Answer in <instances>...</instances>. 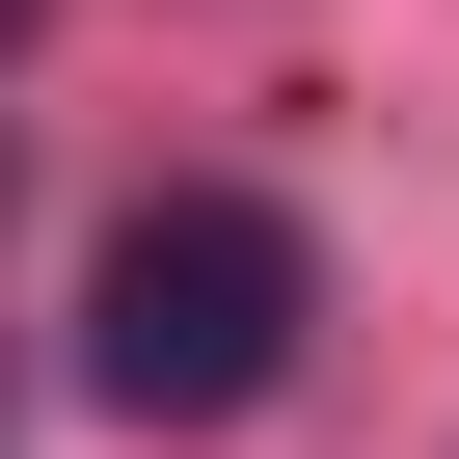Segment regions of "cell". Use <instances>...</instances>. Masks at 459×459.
<instances>
[{
	"label": "cell",
	"mask_w": 459,
	"mask_h": 459,
	"mask_svg": "<svg viewBox=\"0 0 459 459\" xmlns=\"http://www.w3.org/2000/svg\"><path fill=\"white\" fill-rule=\"evenodd\" d=\"M298 325H325V244H298L271 189H135L108 271H82V378H108L135 432H244V405L298 378Z\"/></svg>",
	"instance_id": "obj_1"
},
{
	"label": "cell",
	"mask_w": 459,
	"mask_h": 459,
	"mask_svg": "<svg viewBox=\"0 0 459 459\" xmlns=\"http://www.w3.org/2000/svg\"><path fill=\"white\" fill-rule=\"evenodd\" d=\"M0 55H28V0H0Z\"/></svg>",
	"instance_id": "obj_2"
}]
</instances>
